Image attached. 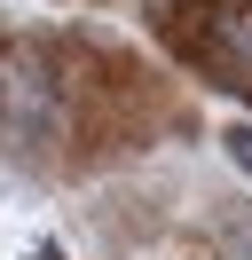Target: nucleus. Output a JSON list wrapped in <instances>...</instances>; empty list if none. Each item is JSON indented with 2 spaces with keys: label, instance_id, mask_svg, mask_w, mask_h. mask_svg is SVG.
<instances>
[{
  "label": "nucleus",
  "instance_id": "f257e3e1",
  "mask_svg": "<svg viewBox=\"0 0 252 260\" xmlns=\"http://www.w3.org/2000/svg\"><path fill=\"white\" fill-rule=\"evenodd\" d=\"M0 118L24 126V134L55 126V79H47L40 55H0Z\"/></svg>",
  "mask_w": 252,
  "mask_h": 260
},
{
  "label": "nucleus",
  "instance_id": "f03ea898",
  "mask_svg": "<svg viewBox=\"0 0 252 260\" xmlns=\"http://www.w3.org/2000/svg\"><path fill=\"white\" fill-rule=\"evenodd\" d=\"M205 55L220 71H252V8H213L205 16Z\"/></svg>",
  "mask_w": 252,
  "mask_h": 260
},
{
  "label": "nucleus",
  "instance_id": "7ed1b4c3",
  "mask_svg": "<svg viewBox=\"0 0 252 260\" xmlns=\"http://www.w3.org/2000/svg\"><path fill=\"white\" fill-rule=\"evenodd\" d=\"M229 158H236V166L252 174V126H244V134H229Z\"/></svg>",
  "mask_w": 252,
  "mask_h": 260
}]
</instances>
